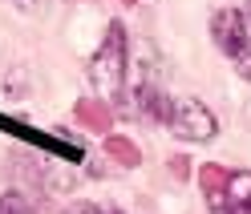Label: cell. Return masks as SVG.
<instances>
[{
  "instance_id": "obj_13",
  "label": "cell",
  "mask_w": 251,
  "mask_h": 214,
  "mask_svg": "<svg viewBox=\"0 0 251 214\" xmlns=\"http://www.w3.org/2000/svg\"><path fill=\"white\" fill-rule=\"evenodd\" d=\"M122 4H138V0H122Z\"/></svg>"
},
{
  "instance_id": "obj_11",
  "label": "cell",
  "mask_w": 251,
  "mask_h": 214,
  "mask_svg": "<svg viewBox=\"0 0 251 214\" xmlns=\"http://www.w3.org/2000/svg\"><path fill=\"white\" fill-rule=\"evenodd\" d=\"M69 214H105V210H98V206H89V202H81V206H73Z\"/></svg>"
},
{
  "instance_id": "obj_10",
  "label": "cell",
  "mask_w": 251,
  "mask_h": 214,
  "mask_svg": "<svg viewBox=\"0 0 251 214\" xmlns=\"http://www.w3.org/2000/svg\"><path fill=\"white\" fill-rule=\"evenodd\" d=\"M235 69H239V77H247V81H251V49H247L243 57H235Z\"/></svg>"
},
{
  "instance_id": "obj_12",
  "label": "cell",
  "mask_w": 251,
  "mask_h": 214,
  "mask_svg": "<svg viewBox=\"0 0 251 214\" xmlns=\"http://www.w3.org/2000/svg\"><path fill=\"white\" fill-rule=\"evenodd\" d=\"M243 21H247V33H251V0H247V12H243Z\"/></svg>"
},
{
  "instance_id": "obj_4",
  "label": "cell",
  "mask_w": 251,
  "mask_h": 214,
  "mask_svg": "<svg viewBox=\"0 0 251 214\" xmlns=\"http://www.w3.org/2000/svg\"><path fill=\"white\" fill-rule=\"evenodd\" d=\"M0 129H4V133H17V137H25L28 146H41V150H49V154L65 158V162H81V158H85V154H81V146L57 142L53 133H45V129H33V126H25V121H17V117H4V113H0Z\"/></svg>"
},
{
  "instance_id": "obj_9",
  "label": "cell",
  "mask_w": 251,
  "mask_h": 214,
  "mask_svg": "<svg viewBox=\"0 0 251 214\" xmlns=\"http://www.w3.org/2000/svg\"><path fill=\"white\" fill-rule=\"evenodd\" d=\"M0 214H33V202L25 194L8 190V194H0Z\"/></svg>"
},
{
  "instance_id": "obj_14",
  "label": "cell",
  "mask_w": 251,
  "mask_h": 214,
  "mask_svg": "<svg viewBox=\"0 0 251 214\" xmlns=\"http://www.w3.org/2000/svg\"><path fill=\"white\" fill-rule=\"evenodd\" d=\"M105 214H122V210H105Z\"/></svg>"
},
{
  "instance_id": "obj_7",
  "label": "cell",
  "mask_w": 251,
  "mask_h": 214,
  "mask_svg": "<svg viewBox=\"0 0 251 214\" xmlns=\"http://www.w3.org/2000/svg\"><path fill=\"white\" fill-rule=\"evenodd\" d=\"M105 154L114 158L122 170H134V166L142 162V150H138L130 137H118V133H109V137H105Z\"/></svg>"
},
{
  "instance_id": "obj_2",
  "label": "cell",
  "mask_w": 251,
  "mask_h": 214,
  "mask_svg": "<svg viewBox=\"0 0 251 214\" xmlns=\"http://www.w3.org/2000/svg\"><path fill=\"white\" fill-rule=\"evenodd\" d=\"M162 121H166V126L182 137V142H211V137L219 133V121H215V113H211L202 101H195V97L166 101V113H162Z\"/></svg>"
},
{
  "instance_id": "obj_1",
  "label": "cell",
  "mask_w": 251,
  "mask_h": 214,
  "mask_svg": "<svg viewBox=\"0 0 251 214\" xmlns=\"http://www.w3.org/2000/svg\"><path fill=\"white\" fill-rule=\"evenodd\" d=\"M122 77H126V28L114 21L105 28V41H101V49L93 53L89 61V81L101 89V93H122Z\"/></svg>"
},
{
  "instance_id": "obj_8",
  "label": "cell",
  "mask_w": 251,
  "mask_h": 214,
  "mask_svg": "<svg viewBox=\"0 0 251 214\" xmlns=\"http://www.w3.org/2000/svg\"><path fill=\"white\" fill-rule=\"evenodd\" d=\"M134 101H138V113H146V117H154V121H162V113H166V101H170V97H162L154 85H138Z\"/></svg>"
},
{
  "instance_id": "obj_6",
  "label": "cell",
  "mask_w": 251,
  "mask_h": 214,
  "mask_svg": "<svg viewBox=\"0 0 251 214\" xmlns=\"http://www.w3.org/2000/svg\"><path fill=\"white\" fill-rule=\"evenodd\" d=\"M73 113H77V121H81L85 129H93V133H109V105L77 101V105H73Z\"/></svg>"
},
{
  "instance_id": "obj_5",
  "label": "cell",
  "mask_w": 251,
  "mask_h": 214,
  "mask_svg": "<svg viewBox=\"0 0 251 214\" xmlns=\"http://www.w3.org/2000/svg\"><path fill=\"white\" fill-rule=\"evenodd\" d=\"M207 206L211 214H251V170H231L223 194Z\"/></svg>"
},
{
  "instance_id": "obj_3",
  "label": "cell",
  "mask_w": 251,
  "mask_h": 214,
  "mask_svg": "<svg viewBox=\"0 0 251 214\" xmlns=\"http://www.w3.org/2000/svg\"><path fill=\"white\" fill-rule=\"evenodd\" d=\"M211 33H215V44H219L231 61L243 57V53L251 49V41H247V21L239 17V8H219L215 21H211Z\"/></svg>"
}]
</instances>
